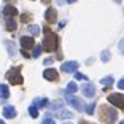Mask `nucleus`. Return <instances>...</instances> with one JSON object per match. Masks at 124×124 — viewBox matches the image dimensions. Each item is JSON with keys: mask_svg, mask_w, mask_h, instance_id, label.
Segmentation results:
<instances>
[{"mask_svg": "<svg viewBox=\"0 0 124 124\" xmlns=\"http://www.w3.org/2000/svg\"><path fill=\"white\" fill-rule=\"evenodd\" d=\"M100 57H102V62H108L110 57H111V54H110V51H102Z\"/></svg>", "mask_w": 124, "mask_h": 124, "instance_id": "nucleus-23", "label": "nucleus"}, {"mask_svg": "<svg viewBox=\"0 0 124 124\" xmlns=\"http://www.w3.org/2000/svg\"><path fill=\"white\" fill-rule=\"evenodd\" d=\"M80 124H92V123H88V121H81Z\"/></svg>", "mask_w": 124, "mask_h": 124, "instance_id": "nucleus-32", "label": "nucleus"}, {"mask_svg": "<svg viewBox=\"0 0 124 124\" xmlns=\"http://www.w3.org/2000/svg\"><path fill=\"white\" fill-rule=\"evenodd\" d=\"M77 0H67V3H75Z\"/></svg>", "mask_w": 124, "mask_h": 124, "instance_id": "nucleus-31", "label": "nucleus"}, {"mask_svg": "<svg viewBox=\"0 0 124 124\" xmlns=\"http://www.w3.org/2000/svg\"><path fill=\"white\" fill-rule=\"evenodd\" d=\"M3 116L7 118V119H13V118L16 116V108H15V107H11V105L5 107V108H3Z\"/></svg>", "mask_w": 124, "mask_h": 124, "instance_id": "nucleus-13", "label": "nucleus"}, {"mask_svg": "<svg viewBox=\"0 0 124 124\" xmlns=\"http://www.w3.org/2000/svg\"><path fill=\"white\" fill-rule=\"evenodd\" d=\"M118 88H119V89H124V78L118 81Z\"/></svg>", "mask_w": 124, "mask_h": 124, "instance_id": "nucleus-27", "label": "nucleus"}, {"mask_svg": "<svg viewBox=\"0 0 124 124\" xmlns=\"http://www.w3.org/2000/svg\"><path fill=\"white\" fill-rule=\"evenodd\" d=\"M119 124H124V121H121V123H119Z\"/></svg>", "mask_w": 124, "mask_h": 124, "instance_id": "nucleus-36", "label": "nucleus"}, {"mask_svg": "<svg viewBox=\"0 0 124 124\" xmlns=\"http://www.w3.org/2000/svg\"><path fill=\"white\" fill-rule=\"evenodd\" d=\"M29 32L32 33V37H37L38 33H40V29H38L37 26H33V24H32V26H29Z\"/></svg>", "mask_w": 124, "mask_h": 124, "instance_id": "nucleus-21", "label": "nucleus"}, {"mask_svg": "<svg viewBox=\"0 0 124 124\" xmlns=\"http://www.w3.org/2000/svg\"><path fill=\"white\" fill-rule=\"evenodd\" d=\"M94 108H95V105H94V103L88 105V107H86V113H88V115H94Z\"/></svg>", "mask_w": 124, "mask_h": 124, "instance_id": "nucleus-24", "label": "nucleus"}, {"mask_svg": "<svg viewBox=\"0 0 124 124\" xmlns=\"http://www.w3.org/2000/svg\"><path fill=\"white\" fill-rule=\"evenodd\" d=\"M48 105V99H41V97H37L33 99V107L35 108H43V107Z\"/></svg>", "mask_w": 124, "mask_h": 124, "instance_id": "nucleus-14", "label": "nucleus"}, {"mask_svg": "<svg viewBox=\"0 0 124 124\" xmlns=\"http://www.w3.org/2000/svg\"><path fill=\"white\" fill-rule=\"evenodd\" d=\"M21 19H22L24 22H26V21H29V19H30V15H22V16H21Z\"/></svg>", "mask_w": 124, "mask_h": 124, "instance_id": "nucleus-28", "label": "nucleus"}, {"mask_svg": "<svg viewBox=\"0 0 124 124\" xmlns=\"http://www.w3.org/2000/svg\"><path fill=\"white\" fill-rule=\"evenodd\" d=\"M45 19H46L48 24H54L56 19H57V11H56L54 8H48V10L45 11Z\"/></svg>", "mask_w": 124, "mask_h": 124, "instance_id": "nucleus-8", "label": "nucleus"}, {"mask_svg": "<svg viewBox=\"0 0 124 124\" xmlns=\"http://www.w3.org/2000/svg\"><path fill=\"white\" fill-rule=\"evenodd\" d=\"M65 100H67V103H69V105L72 107V108L78 110V111H83L84 103L81 102V99L75 97V95H70V94H65Z\"/></svg>", "mask_w": 124, "mask_h": 124, "instance_id": "nucleus-4", "label": "nucleus"}, {"mask_svg": "<svg viewBox=\"0 0 124 124\" xmlns=\"http://www.w3.org/2000/svg\"><path fill=\"white\" fill-rule=\"evenodd\" d=\"M41 124H56V123L51 119V118H45V119H43V123H41Z\"/></svg>", "mask_w": 124, "mask_h": 124, "instance_id": "nucleus-26", "label": "nucleus"}, {"mask_svg": "<svg viewBox=\"0 0 124 124\" xmlns=\"http://www.w3.org/2000/svg\"><path fill=\"white\" fill-rule=\"evenodd\" d=\"M113 77H105V78H102V80H100V83L103 84V86H107V88H110V86H111V84H113Z\"/></svg>", "mask_w": 124, "mask_h": 124, "instance_id": "nucleus-19", "label": "nucleus"}, {"mask_svg": "<svg viewBox=\"0 0 124 124\" xmlns=\"http://www.w3.org/2000/svg\"><path fill=\"white\" fill-rule=\"evenodd\" d=\"M81 91H83V95H86V97H94L95 95V88L92 84H84Z\"/></svg>", "mask_w": 124, "mask_h": 124, "instance_id": "nucleus-11", "label": "nucleus"}, {"mask_svg": "<svg viewBox=\"0 0 124 124\" xmlns=\"http://www.w3.org/2000/svg\"><path fill=\"white\" fill-rule=\"evenodd\" d=\"M45 37H43V43H41V48L45 51L51 53V51H56L59 46V37L57 33H54L49 27H45Z\"/></svg>", "mask_w": 124, "mask_h": 124, "instance_id": "nucleus-1", "label": "nucleus"}, {"mask_svg": "<svg viewBox=\"0 0 124 124\" xmlns=\"http://www.w3.org/2000/svg\"><path fill=\"white\" fill-rule=\"evenodd\" d=\"M41 2H43V3H49V2H51V0H41Z\"/></svg>", "mask_w": 124, "mask_h": 124, "instance_id": "nucleus-33", "label": "nucleus"}, {"mask_svg": "<svg viewBox=\"0 0 124 124\" xmlns=\"http://www.w3.org/2000/svg\"><path fill=\"white\" fill-rule=\"evenodd\" d=\"M108 102L111 105H115L116 108H124V95L121 92H116V94H110L108 95Z\"/></svg>", "mask_w": 124, "mask_h": 124, "instance_id": "nucleus-5", "label": "nucleus"}, {"mask_svg": "<svg viewBox=\"0 0 124 124\" xmlns=\"http://www.w3.org/2000/svg\"><path fill=\"white\" fill-rule=\"evenodd\" d=\"M21 46H22V51L27 53L29 49H32L35 46V41H33V37H22L21 38Z\"/></svg>", "mask_w": 124, "mask_h": 124, "instance_id": "nucleus-6", "label": "nucleus"}, {"mask_svg": "<svg viewBox=\"0 0 124 124\" xmlns=\"http://www.w3.org/2000/svg\"><path fill=\"white\" fill-rule=\"evenodd\" d=\"M41 51H43V48L40 46V45H37V46H33V53H32V57L33 59H37L38 56L41 54Z\"/></svg>", "mask_w": 124, "mask_h": 124, "instance_id": "nucleus-20", "label": "nucleus"}, {"mask_svg": "<svg viewBox=\"0 0 124 124\" xmlns=\"http://www.w3.org/2000/svg\"><path fill=\"white\" fill-rule=\"evenodd\" d=\"M43 77H45V80H49V81H57V80H59L57 70H54V69H48V70H45Z\"/></svg>", "mask_w": 124, "mask_h": 124, "instance_id": "nucleus-10", "label": "nucleus"}, {"mask_svg": "<svg viewBox=\"0 0 124 124\" xmlns=\"http://www.w3.org/2000/svg\"><path fill=\"white\" fill-rule=\"evenodd\" d=\"M29 115H30L32 118H37V116H38V108H35L33 105H30V107H29Z\"/></svg>", "mask_w": 124, "mask_h": 124, "instance_id": "nucleus-22", "label": "nucleus"}, {"mask_svg": "<svg viewBox=\"0 0 124 124\" xmlns=\"http://www.w3.org/2000/svg\"><path fill=\"white\" fill-rule=\"evenodd\" d=\"M64 124H72V123H64Z\"/></svg>", "mask_w": 124, "mask_h": 124, "instance_id": "nucleus-37", "label": "nucleus"}, {"mask_svg": "<svg viewBox=\"0 0 124 124\" xmlns=\"http://www.w3.org/2000/svg\"><path fill=\"white\" fill-rule=\"evenodd\" d=\"M5 46L8 48V54L13 57V56H16V45L13 43V41H5Z\"/></svg>", "mask_w": 124, "mask_h": 124, "instance_id": "nucleus-16", "label": "nucleus"}, {"mask_svg": "<svg viewBox=\"0 0 124 124\" xmlns=\"http://www.w3.org/2000/svg\"><path fill=\"white\" fill-rule=\"evenodd\" d=\"M99 118L103 124H115L116 123V118H118V113L115 108H110L108 105H102L99 108Z\"/></svg>", "mask_w": 124, "mask_h": 124, "instance_id": "nucleus-2", "label": "nucleus"}, {"mask_svg": "<svg viewBox=\"0 0 124 124\" xmlns=\"http://www.w3.org/2000/svg\"><path fill=\"white\" fill-rule=\"evenodd\" d=\"M45 64H46V65H49V64H53V59H46V61H45Z\"/></svg>", "mask_w": 124, "mask_h": 124, "instance_id": "nucleus-30", "label": "nucleus"}, {"mask_svg": "<svg viewBox=\"0 0 124 124\" xmlns=\"http://www.w3.org/2000/svg\"><path fill=\"white\" fill-rule=\"evenodd\" d=\"M3 15L7 16V18H16L18 16V10H16L13 5H7L3 10Z\"/></svg>", "mask_w": 124, "mask_h": 124, "instance_id": "nucleus-12", "label": "nucleus"}, {"mask_svg": "<svg viewBox=\"0 0 124 124\" xmlns=\"http://www.w3.org/2000/svg\"><path fill=\"white\" fill-rule=\"evenodd\" d=\"M62 72H67V73H72V72H77L78 70V62L77 61H70V62H64L61 65Z\"/></svg>", "mask_w": 124, "mask_h": 124, "instance_id": "nucleus-7", "label": "nucleus"}, {"mask_svg": "<svg viewBox=\"0 0 124 124\" xmlns=\"http://www.w3.org/2000/svg\"><path fill=\"white\" fill-rule=\"evenodd\" d=\"M54 116L61 118V119H69V118H72V113L69 110H65L64 107H59V108L54 110Z\"/></svg>", "mask_w": 124, "mask_h": 124, "instance_id": "nucleus-9", "label": "nucleus"}, {"mask_svg": "<svg viewBox=\"0 0 124 124\" xmlns=\"http://www.w3.org/2000/svg\"><path fill=\"white\" fill-rule=\"evenodd\" d=\"M119 51L124 54V41H121V43H119Z\"/></svg>", "mask_w": 124, "mask_h": 124, "instance_id": "nucleus-29", "label": "nucleus"}, {"mask_svg": "<svg viewBox=\"0 0 124 124\" xmlns=\"http://www.w3.org/2000/svg\"><path fill=\"white\" fill-rule=\"evenodd\" d=\"M0 124H5V123H3V121H2V119H0Z\"/></svg>", "mask_w": 124, "mask_h": 124, "instance_id": "nucleus-35", "label": "nucleus"}, {"mask_svg": "<svg viewBox=\"0 0 124 124\" xmlns=\"http://www.w3.org/2000/svg\"><path fill=\"white\" fill-rule=\"evenodd\" d=\"M5 27H7V30H10V32L16 30V21H15V18H7Z\"/></svg>", "mask_w": 124, "mask_h": 124, "instance_id": "nucleus-15", "label": "nucleus"}, {"mask_svg": "<svg viewBox=\"0 0 124 124\" xmlns=\"http://www.w3.org/2000/svg\"><path fill=\"white\" fill-rule=\"evenodd\" d=\"M7 78L11 84H22V75H21V67H11L7 72Z\"/></svg>", "mask_w": 124, "mask_h": 124, "instance_id": "nucleus-3", "label": "nucleus"}, {"mask_svg": "<svg viewBox=\"0 0 124 124\" xmlns=\"http://www.w3.org/2000/svg\"><path fill=\"white\" fill-rule=\"evenodd\" d=\"M78 91V86H77V83H69L67 84V94H73V92H77Z\"/></svg>", "mask_w": 124, "mask_h": 124, "instance_id": "nucleus-18", "label": "nucleus"}, {"mask_svg": "<svg viewBox=\"0 0 124 124\" xmlns=\"http://www.w3.org/2000/svg\"><path fill=\"white\" fill-rule=\"evenodd\" d=\"M115 2H116V3H121V0H115Z\"/></svg>", "mask_w": 124, "mask_h": 124, "instance_id": "nucleus-34", "label": "nucleus"}, {"mask_svg": "<svg viewBox=\"0 0 124 124\" xmlns=\"http://www.w3.org/2000/svg\"><path fill=\"white\" fill-rule=\"evenodd\" d=\"M75 78L77 80H88V77L83 75V73H80V72H75Z\"/></svg>", "mask_w": 124, "mask_h": 124, "instance_id": "nucleus-25", "label": "nucleus"}, {"mask_svg": "<svg viewBox=\"0 0 124 124\" xmlns=\"http://www.w3.org/2000/svg\"><path fill=\"white\" fill-rule=\"evenodd\" d=\"M0 95H2V99H8L10 97V91H8V86L7 84H0Z\"/></svg>", "mask_w": 124, "mask_h": 124, "instance_id": "nucleus-17", "label": "nucleus"}]
</instances>
